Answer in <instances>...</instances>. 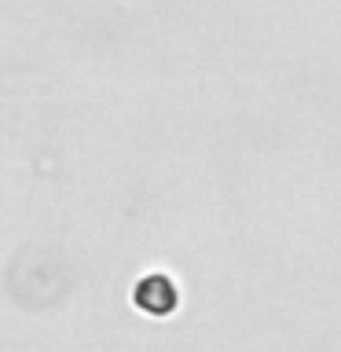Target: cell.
Here are the masks:
<instances>
[{"instance_id": "6da1fadb", "label": "cell", "mask_w": 341, "mask_h": 352, "mask_svg": "<svg viewBox=\"0 0 341 352\" xmlns=\"http://www.w3.org/2000/svg\"><path fill=\"white\" fill-rule=\"evenodd\" d=\"M136 305L151 316H169L176 308V286L165 275H147L136 286Z\"/></svg>"}]
</instances>
